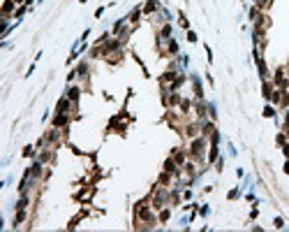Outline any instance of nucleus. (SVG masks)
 Here are the masks:
<instances>
[{"instance_id": "nucleus-5", "label": "nucleus", "mask_w": 289, "mask_h": 232, "mask_svg": "<svg viewBox=\"0 0 289 232\" xmlns=\"http://www.w3.org/2000/svg\"><path fill=\"white\" fill-rule=\"evenodd\" d=\"M285 153H287V156H289V144H287V146H285Z\"/></svg>"}, {"instance_id": "nucleus-3", "label": "nucleus", "mask_w": 289, "mask_h": 232, "mask_svg": "<svg viewBox=\"0 0 289 232\" xmlns=\"http://www.w3.org/2000/svg\"><path fill=\"white\" fill-rule=\"evenodd\" d=\"M155 7H157V2H148V5H146V12H153Z\"/></svg>"}, {"instance_id": "nucleus-2", "label": "nucleus", "mask_w": 289, "mask_h": 232, "mask_svg": "<svg viewBox=\"0 0 289 232\" xmlns=\"http://www.w3.org/2000/svg\"><path fill=\"white\" fill-rule=\"evenodd\" d=\"M67 93H69V95H67L69 100H79V93H81V91H79V88H69Z\"/></svg>"}, {"instance_id": "nucleus-1", "label": "nucleus", "mask_w": 289, "mask_h": 232, "mask_svg": "<svg viewBox=\"0 0 289 232\" xmlns=\"http://www.w3.org/2000/svg\"><path fill=\"white\" fill-rule=\"evenodd\" d=\"M201 146H204V139H197V142L192 144V153H194V156L201 153Z\"/></svg>"}, {"instance_id": "nucleus-6", "label": "nucleus", "mask_w": 289, "mask_h": 232, "mask_svg": "<svg viewBox=\"0 0 289 232\" xmlns=\"http://www.w3.org/2000/svg\"><path fill=\"white\" fill-rule=\"evenodd\" d=\"M14 2H23V0H14Z\"/></svg>"}, {"instance_id": "nucleus-4", "label": "nucleus", "mask_w": 289, "mask_h": 232, "mask_svg": "<svg viewBox=\"0 0 289 232\" xmlns=\"http://www.w3.org/2000/svg\"><path fill=\"white\" fill-rule=\"evenodd\" d=\"M23 216H26V214H23V211H19V214H16V221H14V223H16V225H19V223H21V221H23Z\"/></svg>"}]
</instances>
